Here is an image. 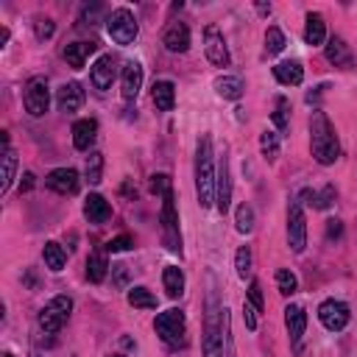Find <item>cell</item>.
Wrapping results in <instances>:
<instances>
[{
    "mask_svg": "<svg viewBox=\"0 0 357 357\" xmlns=\"http://www.w3.org/2000/svg\"><path fill=\"white\" fill-rule=\"evenodd\" d=\"M332 201H335V188H332V185H326V188L315 196V210H329V207H332Z\"/></svg>",
    "mask_w": 357,
    "mask_h": 357,
    "instance_id": "cell-41",
    "label": "cell"
},
{
    "mask_svg": "<svg viewBox=\"0 0 357 357\" xmlns=\"http://www.w3.org/2000/svg\"><path fill=\"white\" fill-rule=\"evenodd\" d=\"M229 201H232V178H229V159L224 156L218 162V173H215V204H218L221 215L229 213Z\"/></svg>",
    "mask_w": 357,
    "mask_h": 357,
    "instance_id": "cell-14",
    "label": "cell"
},
{
    "mask_svg": "<svg viewBox=\"0 0 357 357\" xmlns=\"http://www.w3.org/2000/svg\"><path fill=\"white\" fill-rule=\"evenodd\" d=\"M243 321H246V326L254 332L257 329V310L251 307V304H243Z\"/></svg>",
    "mask_w": 357,
    "mask_h": 357,
    "instance_id": "cell-44",
    "label": "cell"
},
{
    "mask_svg": "<svg viewBox=\"0 0 357 357\" xmlns=\"http://www.w3.org/2000/svg\"><path fill=\"white\" fill-rule=\"evenodd\" d=\"M257 12H260V15H271V6H265V3H260V6H257Z\"/></svg>",
    "mask_w": 357,
    "mask_h": 357,
    "instance_id": "cell-47",
    "label": "cell"
},
{
    "mask_svg": "<svg viewBox=\"0 0 357 357\" xmlns=\"http://www.w3.org/2000/svg\"><path fill=\"white\" fill-rule=\"evenodd\" d=\"M162 45H165L170 53H185V51L190 48V28H188L185 23L173 20V23L165 28V34H162Z\"/></svg>",
    "mask_w": 357,
    "mask_h": 357,
    "instance_id": "cell-16",
    "label": "cell"
},
{
    "mask_svg": "<svg viewBox=\"0 0 357 357\" xmlns=\"http://www.w3.org/2000/svg\"><path fill=\"white\" fill-rule=\"evenodd\" d=\"M37 34H40V40H48V37H53V23H51V20H40V26H37Z\"/></svg>",
    "mask_w": 357,
    "mask_h": 357,
    "instance_id": "cell-45",
    "label": "cell"
},
{
    "mask_svg": "<svg viewBox=\"0 0 357 357\" xmlns=\"http://www.w3.org/2000/svg\"><path fill=\"white\" fill-rule=\"evenodd\" d=\"M285 34H282V28H276V26H271L268 31H265V53L268 56H276V53H282L285 51Z\"/></svg>",
    "mask_w": 357,
    "mask_h": 357,
    "instance_id": "cell-34",
    "label": "cell"
},
{
    "mask_svg": "<svg viewBox=\"0 0 357 357\" xmlns=\"http://www.w3.org/2000/svg\"><path fill=\"white\" fill-rule=\"evenodd\" d=\"M324 40H326V23L318 12H310L307 23H304V42L307 45H321Z\"/></svg>",
    "mask_w": 357,
    "mask_h": 357,
    "instance_id": "cell-24",
    "label": "cell"
},
{
    "mask_svg": "<svg viewBox=\"0 0 357 357\" xmlns=\"http://www.w3.org/2000/svg\"><path fill=\"white\" fill-rule=\"evenodd\" d=\"M224 313L226 310L218 307V299L213 290L207 301V318H204V357H224V329H221Z\"/></svg>",
    "mask_w": 357,
    "mask_h": 357,
    "instance_id": "cell-4",
    "label": "cell"
},
{
    "mask_svg": "<svg viewBox=\"0 0 357 357\" xmlns=\"http://www.w3.org/2000/svg\"><path fill=\"white\" fill-rule=\"evenodd\" d=\"M95 42H73V45H67L65 48V59H67V65L73 67V70H81L84 65H87V59H90V53H95Z\"/></svg>",
    "mask_w": 357,
    "mask_h": 357,
    "instance_id": "cell-23",
    "label": "cell"
},
{
    "mask_svg": "<svg viewBox=\"0 0 357 357\" xmlns=\"http://www.w3.org/2000/svg\"><path fill=\"white\" fill-rule=\"evenodd\" d=\"M84 173H87V182L90 185H101V178H103V153L101 151H90L87 165H84Z\"/></svg>",
    "mask_w": 357,
    "mask_h": 357,
    "instance_id": "cell-31",
    "label": "cell"
},
{
    "mask_svg": "<svg viewBox=\"0 0 357 357\" xmlns=\"http://www.w3.org/2000/svg\"><path fill=\"white\" fill-rule=\"evenodd\" d=\"M285 324H288V332H290L293 346L299 349L301 335H304V329H307V310H304L301 304H288V307H285Z\"/></svg>",
    "mask_w": 357,
    "mask_h": 357,
    "instance_id": "cell-19",
    "label": "cell"
},
{
    "mask_svg": "<svg viewBox=\"0 0 357 357\" xmlns=\"http://www.w3.org/2000/svg\"><path fill=\"white\" fill-rule=\"evenodd\" d=\"M249 301H251V307H254L257 313H263L265 301H263V288H260L257 279H251V285H249Z\"/></svg>",
    "mask_w": 357,
    "mask_h": 357,
    "instance_id": "cell-40",
    "label": "cell"
},
{
    "mask_svg": "<svg viewBox=\"0 0 357 357\" xmlns=\"http://www.w3.org/2000/svg\"><path fill=\"white\" fill-rule=\"evenodd\" d=\"M173 188H170V176L167 173H156V176H151V193L153 196H165V193H170Z\"/></svg>",
    "mask_w": 357,
    "mask_h": 357,
    "instance_id": "cell-39",
    "label": "cell"
},
{
    "mask_svg": "<svg viewBox=\"0 0 357 357\" xmlns=\"http://www.w3.org/2000/svg\"><path fill=\"white\" fill-rule=\"evenodd\" d=\"M31 188H34V173H23V185H20V190L28 193Z\"/></svg>",
    "mask_w": 357,
    "mask_h": 357,
    "instance_id": "cell-46",
    "label": "cell"
},
{
    "mask_svg": "<svg viewBox=\"0 0 357 357\" xmlns=\"http://www.w3.org/2000/svg\"><path fill=\"white\" fill-rule=\"evenodd\" d=\"M23 103H26V112L31 117H42L51 106V90H48V81L42 76H34L26 90H23Z\"/></svg>",
    "mask_w": 357,
    "mask_h": 357,
    "instance_id": "cell-7",
    "label": "cell"
},
{
    "mask_svg": "<svg viewBox=\"0 0 357 357\" xmlns=\"http://www.w3.org/2000/svg\"><path fill=\"white\" fill-rule=\"evenodd\" d=\"M276 288H279V293H282V296H293V293L299 290V279H296V274H293V271H288V268L276 271Z\"/></svg>",
    "mask_w": 357,
    "mask_h": 357,
    "instance_id": "cell-36",
    "label": "cell"
},
{
    "mask_svg": "<svg viewBox=\"0 0 357 357\" xmlns=\"http://www.w3.org/2000/svg\"><path fill=\"white\" fill-rule=\"evenodd\" d=\"M95 137H98V120L84 117V120H76L73 123V145L78 151H90L92 142H95Z\"/></svg>",
    "mask_w": 357,
    "mask_h": 357,
    "instance_id": "cell-20",
    "label": "cell"
},
{
    "mask_svg": "<svg viewBox=\"0 0 357 357\" xmlns=\"http://www.w3.org/2000/svg\"><path fill=\"white\" fill-rule=\"evenodd\" d=\"M215 153H213V140L204 134L199 137L196 145V193L199 204L207 210L215 204Z\"/></svg>",
    "mask_w": 357,
    "mask_h": 357,
    "instance_id": "cell-2",
    "label": "cell"
},
{
    "mask_svg": "<svg viewBox=\"0 0 357 357\" xmlns=\"http://www.w3.org/2000/svg\"><path fill=\"white\" fill-rule=\"evenodd\" d=\"M162 282H165L167 299H182V293H185V274H182V268L167 265L165 274H162Z\"/></svg>",
    "mask_w": 357,
    "mask_h": 357,
    "instance_id": "cell-25",
    "label": "cell"
},
{
    "mask_svg": "<svg viewBox=\"0 0 357 357\" xmlns=\"http://www.w3.org/2000/svg\"><path fill=\"white\" fill-rule=\"evenodd\" d=\"M140 90H142V67H140V62H126L123 73H120V95H123V101H137Z\"/></svg>",
    "mask_w": 357,
    "mask_h": 357,
    "instance_id": "cell-15",
    "label": "cell"
},
{
    "mask_svg": "<svg viewBox=\"0 0 357 357\" xmlns=\"http://www.w3.org/2000/svg\"><path fill=\"white\" fill-rule=\"evenodd\" d=\"M153 103L159 112H170L176 106V87L173 81H156L153 84Z\"/></svg>",
    "mask_w": 357,
    "mask_h": 357,
    "instance_id": "cell-28",
    "label": "cell"
},
{
    "mask_svg": "<svg viewBox=\"0 0 357 357\" xmlns=\"http://www.w3.org/2000/svg\"><path fill=\"white\" fill-rule=\"evenodd\" d=\"M3 357H15V354H12V351H3Z\"/></svg>",
    "mask_w": 357,
    "mask_h": 357,
    "instance_id": "cell-48",
    "label": "cell"
},
{
    "mask_svg": "<svg viewBox=\"0 0 357 357\" xmlns=\"http://www.w3.org/2000/svg\"><path fill=\"white\" fill-rule=\"evenodd\" d=\"M288 243L296 254H301L307 246V218L299 201H290L288 207Z\"/></svg>",
    "mask_w": 357,
    "mask_h": 357,
    "instance_id": "cell-8",
    "label": "cell"
},
{
    "mask_svg": "<svg viewBox=\"0 0 357 357\" xmlns=\"http://www.w3.org/2000/svg\"><path fill=\"white\" fill-rule=\"evenodd\" d=\"M260 151H263V156H265L268 162H276V159H279V134L265 128V131L260 134Z\"/></svg>",
    "mask_w": 357,
    "mask_h": 357,
    "instance_id": "cell-33",
    "label": "cell"
},
{
    "mask_svg": "<svg viewBox=\"0 0 357 357\" xmlns=\"http://www.w3.org/2000/svg\"><path fill=\"white\" fill-rule=\"evenodd\" d=\"M17 176V156L9 145V134H3V182H0V193H9Z\"/></svg>",
    "mask_w": 357,
    "mask_h": 357,
    "instance_id": "cell-22",
    "label": "cell"
},
{
    "mask_svg": "<svg viewBox=\"0 0 357 357\" xmlns=\"http://www.w3.org/2000/svg\"><path fill=\"white\" fill-rule=\"evenodd\" d=\"M162 229H165V243L170 251H182V238H178V218H176V204H173V190L162 196Z\"/></svg>",
    "mask_w": 357,
    "mask_h": 357,
    "instance_id": "cell-9",
    "label": "cell"
},
{
    "mask_svg": "<svg viewBox=\"0 0 357 357\" xmlns=\"http://www.w3.org/2000/svg\"><path fill=\"white\" fill-rule=\"evenodd\" d=\"M42 260H45V268H48V271L59 274V271L65 268V263H67V254H65V249H62L56 240H48L45 249H42Z\"/></svg>",
    "mask_w": 357,
    "mask_h": 357,
    "instance_id": "cell-29",
    "label": "cell"
},
{
    "mask_svg": "<svg viewBox=\"0 0 357 357\" xmlns=\"http://www.w3.org/2000/svg\"><path fill=\"white\" fill-rule=\"evenodd\" d=\"M153 329H156V335H159L170 349H178V346L188 343V321H185V313L176 310V307L159 313L156 321H153Z\"/></svg>",
    "mask_w": 357,
    "mask_h": 357,
    "instance_id": "cell-3",
    "label": "cell"
},
{
    "mask_svg": "<svg viewBox=\"0 0 357 357\" xmlns=\"http://www.w3.org/2000/svg\"><path fill=\"white\" fill-rule=\"evenodd\" d=\"M288 123H290V101L285 95L276 98V112H274V126L279 131H288Z\"/></svg>",
    "mask_w": 357,
    "mask_h": 357,
    "instance_id": "cell-37",
    "label": "cell"
},
{
    "mask_svg": "<svg viewBox=\"0 0 357 357\" xmlns=\"http://www.w3.org/2000/svg\"><path fill=\"white\" fill-rule=\"evenodd\" d=\"M106 274H109V263H106V251H92L90 254V260H87V276H90V282H103L106 279Z\"/></svg>",
    "mask_w": 357,
    "mask_h": 357,
    "instance_id": "cell-30",
    "label": "cell"
},
{
    "mask_svg": "<svg viewBox=\"0 0 357 357\" xmlns=\"http://www.w3.org/2000/svg\"><path fill=\"white\" fill-rule=\"evenodd\" d=\"M115 357H123V354H115Z\"/></svg>",
    "mask_w": 357,
    "mask_h": 357,
    "instance_id": "cell-49",
    "label": "cell"
},
{
    "mask_svg": "<svg viewBox=\"0 0 357 357\" xmlns=\"http://www.w3.org/2000/svg\"><path fill=\"white\" fill-rule=\"evenodd\" d=\"M131 246H134V240H131L128 235H120V238H115V240H109V243H106V251L120 254V251H128Z\"/></svg>",
    "mask_w": 357,
    "mask_h": 357,
    "instance_id": "cell-42",
    "label": "cell"
},
{
    "mask_svg": "<svg viewBox=\"0 0 357 357\" xmlns=\"http://www.w3.org/2000/svg\"><path fill=\"white\" fill-rule=\"evenodd\" d=\"M84 98L87 95H84V90H81L78 81H67V84H62L56 90V103H59L62 112H78L84 106Z\"/></svg>",
    "mask_w": 357,
    "mask_h": 357,
    "instance_id": "cell-17",
    "label": "cell"
},
{
    "mask_svg": "<svg viewBox=\"0 0 357 357\" xmlns=\"http://www.w3.org/2000/svg\"><path fill=\"white\" fill-rule=\"evenodd\" d=\"M326 59H329L335 67H349V65H351V51H349V45H346L340 37H332V40L326 42Z\"/></svg>",
    "mask_w": 357,
    "mask_h": 357,
    "instance_id": "cell-27",
    "label": "cell"
},
{
    "mask_svg": "<svg viewBox=\"0 0 357 357\" xmlns=\"http://www.w3.org/2000/svg\"><path fill=\"white\" fill-rule=\"evenodd\" d=\"M340 235H343V224H340L338 218L326 221V240H338Z\"/></svg>",
    "mask_w": 357,
    "mask_h": 357,
    "instance_id": "cell-43",
    "label": "cell"
},
{
    "mask_svg": "<svg viewBox=\"0 0 357 357\" xmlns=\"http://www.w3.org/2000/svg\"><path fill=\"white\" fill-rule=\"evenodd\" d=\"M310 148H313V156L318 165H332L340 156V142H338L335 126L329 123L326 112H321V109H315L310 117Z\"/></svg>",
    "mask_w": 357,
    "mask_h": 357,
    "instance_id": "cell-1",
    "label": "cell"
},
{
    "mask_svg": "<svg viewBox=\"0 0 357 357\" xmlns=\"http://www.w3.org/2000/svg\"><path fill=\"white\" fill-rule=\"evenodd\" d=\"M349 318H351L349 307H346L343 301H338V299H326V301H321V307H318V321H321L329 332H340V329L349 324Z\"/></svg>",
    "mask_w": 357,
    "mask_h": 357,
    "instance_id": "cell-10",
    "label": "cell"
},
{
    "mask_svg": "<svg viewBox=\"0 0 357 357\" xmlns=\"http://www.w3.org/2000/svg\"><path fill=\"white\" fill-rule=\"evenodd\" d=\"M84 218H87L90 224H95V226L106 224V221L112 218L109 201H106L103 196H98V193H90V196L84 199Z\"/></svg>",
    "mask_w": 357,
    "mask_h": 357,
    "instance_id": "cell-18",
    "label": "cell"
},
{
    "mask_svg": "<svg viewBox=\"0 0 357 357\" xmlns=\"http://www.w3.org/2000/svg\"><path fill=\"white\" fill-rule=\"evenodd\" d=\"M204 51H207V59L215 67H226L229 65V48H226L224 34L218 31V26H207V31H204Z\"/></svg>",
    "mask_w": 357,
    "mask_h": 357,
    "instance_id": "cell-12",
    "label": "cell"
},
{
    "mask_svg": "<svg viewBox=\"0 0 357 357\" xmlns=\"http://www.w3.org/2000/svg\"><path fill=\"white\" fill-rule=\"evenodd\" d=\"M106 31L112 37V42L117 45H131L140 34V26H137V17L128 12V9H115L106 20Z\"/></svg>",
    "mask_w": 357,
    "mask_h": 357,
    "instance_id": "cell-6",
    "label": "cell"
},
{
    "mask_svg": "<svg viewBox=\"0 0 357 357\" xmlns=\"http://www.w3.org/2000/svg\"><path fill=\"white\" fill-rule=\"evenodd\" d=\"M70 313H73V299H70V296H56V299H51V301L40 310V329L48 332V335H56V332L67 324Z\"/></svg>",
    "mask_w": 357,
    "mask_h": 357,
    "instance_id": "cell-5",
    "label": "cell"
},
{
    "mask_svg": "<svg viewBox=\"0 0 357 357\" xmlns=\"http://www.w3.org/2000/svg\"><path fill=\"white\" fill-rule=\"evenodd\" d=\"M115 76H117V62H115V56H109V53H103V56L92 65V70H90V81H92V87H95L98 92H106V90L112 87Z\"/></svg>",
    "mask_w": 357,
    "mask_h": 357,
    "instance_id": "cell-13",
    "label": "cell"
},
{
    "mask_svg": "<svg viewBox=\"0 0 357 357\" xmlns=\"http://www.w3.org/2000/svg\"><path fill=\"white\" fill-rule=\"evenodd\" d=\"M235 268H238V276H240V279L251 276V251H249V246L238 249V257H235Z\"/></svg>",
    "mask_w": 357,
    "mask_h": 357,
    "instance_id": "cell-38",
    "label": "cell"
},
{
    "mask_svg": "<svg viewBox=\"0 0 357 357\" xmlns=\"http://www.w3.org/2000/svg\"><path fill=\"white\" fill-rule=\"evenodd\" d=\"M243 81L238 78V76H218L215 78V92L221 95V98H226V101H240L243 98Z\"/></svg>",
    "mask_w": 357,
    "mask_h": 357,
    "instance_id": "cell-26",
    "label": "cell"
},
{
    "mask_svg": "<svg viewBox=\"0 0 357 357\" xmlns=\"http://www.w3.org/2000/svg\"><path fill=\"white\" fill-rule=\"evenodd\" d=\"M45 185L59 196H76L81 188V178H78V170H73V167H56L48 173Z\"/></svg>",
    "mask_w": 357,
    "mask_h": 357,
    "instance_id": "cell-11",
    "label": "cell"
},
{
    "mask_svg": "<svg viewBox=\"0 0 357 357\" xmlns=\"http://www.w3.org/2000/svg\"><path fill=\"white\" fill-rule=\"evenodd\" d=\"M274 76H276V81L285 84V87H299V84L304 81V67H301V62H296V59L279 62V65L274 67Z\"/></svg>",
    "mask_w": 357,
    "mask_h": 357,
    "instance_id": "cell-21",
    "label": "cell"
},
{
    "mask_svg": "<svg viewBox=\"0 0 357 357\" xmlns=\"http://www.w3.org/2000/svg\"><path fill=\"white\" fill-rule=\"evenodd\" d=\"M128 304L137 307V310H153L156 307V296L148 290V288H131L128 290Z\"/></svg>",
    "mask_w": 357,
    "mask_h": 357,
    "instance_id": "cell-32",
    "label": "cell"
},
{
    "mask_svg": "<svg viewBox=\"0 0 357 357\" xmlns=\"http://www.w3.org/2000/svg\"><path fill=\"white\" fill-rule=\"evenodd\" d=\"M235 224H238V232H240V235L254 232V210H251L249 204H240L238 213H235Z\"/></svg>",
    "mask_w": 357,
    "mask_h": 357,
    "instance_id": "cell-35",
    "label": "cell"
}]
</instances>
